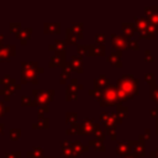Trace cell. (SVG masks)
Segmentation results:
<instances>
[{
	"instance_id": "obj_13",
	"label": "cell",
	"mask_w": 158,
	"mask_h": 158,
	"mask_svg": "<svg viewBox=\"0 0 158 158\" xmlns=\"http://www.w3.org/2000/svg\"><path fill=\"white\" fill-rule=\"evenodd\" d=\"M136 30V26H133V23L131 22H123L122 23V32H123V37H131L133 35Z\"/></svg>"
},
{
	"instance_id": "obj_11",
	"label": "cell",
	"mask_w": 158,
	"mask_h": 158,
	"mask_svg": "<svg viewBox=\"0 0 158 158\" xmlns=\"http://www.w3.org/2000/svg\"><path fill=\"white\" fill-rule=\"evenodd\" d=\"M81 86L80 85H77V80L74 79L73 80V83H72V85H69L68 88H67V100H77V94H75V91L78 90V89H80Z\"/></svg>"
},
{
	"instance_id": "obj_2",
	"label": "cell",
	"mask_w": 158,
	"mask_h": 158,
	"mask_svg": "<svg viewBox=\"0 0 158 158\" xmlns=\"http://www.w3.org/2000/svg\"><path fill=\"white\" fill-rule=\"evenodd\" d=\"M90 95H94L101 106H109V105H116L118 104L121 100H120V96H118V91H117V88L116 86H112V85H109L107 88H105L104 90H90L89 91Z\"/></svg>"
},
{
	"instance_id": "obj_4",
	"label": "cell",
	"mask_w": 158,
	"mask_h": 158,
	"mask_svg": "<svg viewBox=\"0 0 158 158\" xmlns=\"http://www.w3.org/2000/svg\"><path fill=\"white\" fill-rule=\"evenodd\" d=\"M136 30L141 33V37H146V38H152L154 37V26H152L148 21V19L146 17H137L136 19Z\"/></svg>"
},
{
	"instance_id": "obj_31",
	"label": "cell",
	"mask_w": 158,
	"mask_h": 158,
	"mask_svg": "<svg viewBox=\"0 0 158 158\" xmlns=\"http://www.w3.org/2000/svg\"><path fill=\"white\" fill-rule=\"evenodd\" d=\"M95 38H96V42H98L99 44H101L102 42H105L106 36H105V33H98V35L95 36Z\"/></svg>"
},
{
	"instance_id": "obj_12",
	"label": "cell",
	"mask_w": 158,
	"mask_h": 158,
	"mask_svg": "<svg viewBox=\"0 0 158 158\" xmlns=\"http://www.w3.org/2000/svg\"><path fill=\"white\" fill-rule=\"evenodd\" d=\"M65 53H57L56 56L52 57L49 62V67H56V65H65Z\"/></svg>"
},
{
	"instance_id": "obj_5",
	"label": "cell",
	"mask_w": 158,
	"mask_h": 158,
	"mask_svg": "<svg viewBox=\"0 0 158 158\" xmlns=\"http://www.w3.org/2000/svg\"><path fill=\"white\" fill-rule=\"evenodd\" d=\"M53 91L49 90V91H40V90H36L33 91V99H32V105H47L51 100H52V96H53Z\"/></svg>"
},
{
	"instance_id": "obj_19",
	"label": "cell",
	"mask_w": 158,
	"mask_h": 158,
	"mask_svg": "<svg viewBox=\"0 0 158 158\" xmlns=\"http://www.w3.org/2000/svg\"><path fill=\"white\" fill-rule=\"evenodd\" d=\"M72 149H73V156H79V154H81L83 152L88 151V148L84 147V146H81L80 142H78V141L74 142V143H72Z\"/></svg>"
},
{
	"instance_id": "obj_21",
	"label": "cell",
	"mask_w": 158,
	"mask_h": 158,
	"mask_svg": "<svg viewBox=\"0 0 158 158\" xmlns=\"http://www.w3.org/2000/svg\"><path fill=\"white\" fill-rule=\"evenodd\" d=\"M78 52L80 54H86V56H93V46L91 44H86V46H83V44H79L78 46Z\"/></svg>"
},
{
	"instance_id": "obj_14",
	"label": "cell",
	"mask_w": 158,
	"mask_h": 158,
	"mask_svg": "<svg viewBox=\"0 0 158 158\" xmlns=\"http://www.w3.org/2000/svg\"><path fill=\"white\" fill-rule=\"evenodd\" d=\"M107 60L115 67H121V52H112L107 57Z\"/></svg>"
},
{
	"instance_id": "obj_34",
	"label": "cell",
	"mask_w": 158,
	"mask_h": 158,
	"mask_svg": "<svg viewBox=\"0 0 158 158\" xmlns=\"http://www.w3.org/2000/svg\"><path fill=\"white\" fill-rule=\"evenodd\" d=\"M127 114V110L126 107H122V106H118V118H123V116Z\"/></svg>"
},
{
	"instance_id": "obj_18",
	"label": "cell",
	"mask_w": 158,
	"mask_h": 158,
	"mask_svg": "<svg viewBox=\"0 0 158 158\" xmlns=\"http://www.w3.org/2000/svg\"><path fill=\"white\" fill-rule=\"evenodd\" d=\"M59 27H60V25L59 23H44L43 25V31L44 32H47V33H58L59 32Z\"/></svg>"
},
{
	"instance_id": "obj_36",
	"label": "cell",
	"mask_w": 158,
	"mask_h": 158,
	"mask_svg": "<svg viewBox=\"0 0 158 158\" xmlns=\"http://www.w3.org/2000/svg\"><path fill=\"white\" fill-rule=\"evenodd\" d=\"M128 48H135L137 51L138 49V43L136 41H128Z\"/></svg>"
},
{
	"instance_id": "obj_42",
	"label": "cell",
	"mask_w": 158,
	"mask_h": 158,
	"mask_svg": "<svg viewBox=\"0 0 158 158\" xmlns=\"http://www.w3.org/2000/svg\"><path fill=\"white\" fill-rule=\"evenodd\" d=\"M157 133H158V118H157Z\"/></svg>"
},
{
	"instance_id": "obj_35",
	"label": "cell",
	"mask_w": 158,
	"mask_h": 158,
	"mask_svg": "<svg viewBox=\"0 0 158 158\" xmlns=\"http://www.w3.org/2000/svg\"><path fill=\"white\" fill-rule=\"evenodd\" d=\"M21 157V153L20 152H16V153H6L5 154V158H20Z\"/></svg>"
},
{
	"instance_id": "obj_37",
	"label": "cell",
	"mask_w": 158,
	"mask_h": 158,
	"mask_svg": "<svg viewBox=\"0 0 158 158\" xmlns=\"http://www.w3.org/2000/svg\"><path fill=\"white\" fill-rule=\"evenodd\" d=\"M5 111H9V107H5V106H4V104L0 101V116H1Z\"/></svg>"
},
{
	"instance_id": "obj_8",
	"label": "cell",
	"mask_w": 158,
	"mask_h": 158,
	"mask_svg": "<svg viewBox=\"0 0 158 158\" xmlns=\"http://www.w3.org/2000/svg\"><path fill=\"white\" fill-rule=\"evenodd\" d=\"M146 15L152 26H158V6L146 7Z\"/></svg>"
},
{
	"instance_id": "obj_33",
	"label": "cell",
	"mask_w": 158,
	"mask_h": 158,
	"mask_svg": "<svg viewBox=\"0 0 158 158\" xmlns=\"http://www.w3.org/2000/svg\"><path fill=\"white\" fill-rule=\"evenodd\" d=\"M146 79H147V81L151 84V86L154 85V74H153V73H148V74H146Z\"/></svg>"
},
{
	"instance_id": "obj_30",
	"label": "cell",
	"mask_w": 158,
	"mask_h": 158,
	"mask_svg": "<svg viewBox=\"0 0 158 158\" xmlns=\"http://www.w3.org/2000/svg\"><path fill=\"white\" fill-rule=\"evenodd\" d=\"M69 64L68 63H65V65L63 67V72H62V75H60V78L63 79V80H65V79H68L69 78ZM62 80V81H63Z\"/></svg>"
},
{
	"instance_id": "obj_17",
	"label": "cell",
	"mask_w": 158,
	"mask_h": 158,
	"mask_svg": "<svg viewBox=\"0 0 158 158\" xmlns=\"http://www.w3.org/2000/svg\"><path fill=\"white\" fill-rule=\"evenodd\" d=\"M128 144H130V142H121L118 144V147H117V154L123 156V157L127 156V153L131 149V146H128Z\"/></svg>"
},
{
	"instance_id": "obj_27",
	"label": "cell",
	"mask_w": 158,
	"mask_h": 158,
	"mask_svg": "<svg viewBox=\"0 0 158 158\" xmlns=\"http://www.w3.org/2000/svg\"><path fill=\"white\" fill-rule=\"evenodd\" d=\"M151 96H152V100H154L158 104V86L156 85L151 86Z\"/></svg>"
},
{
	"instance_id": "obj_23",
	"label": "cell",
	"mask_w": 158,
	"mask_h": 158,
	"mask_svg": "<svg viewBox=\"0 0 158 158\" xmlns=\"http://www.w3.org/2000/svg\"><path fill=\"white\" fill-rule=\"evenodd\" d=\"M105 54V47L102 44L93 46V56H104Z\"/></svg>"
},
{
	"instance_id": "obj_9",
	"label": "cell",
	"mask_w": 158,
	"mask_h": 158,
	"mask_svg": "<svg viewBox=\"0 0 158 158\" xmlns=\"http://www.w3.org/2000/svg\"><path fill=\"white\" fill-rule=\"evenodd\" d=\"M68 64L72 70H75L78 73L83 72V59L80 56H73L70 59V63H68Z\"/></svg>"
},
{
	"instance_id": "obj_15",
	"label": "cell",
	"mask_w": 158,
	"mask_h": 158,
	"mask_svg": "<svg viewBox=\"0 0 158 158\" xmlns=\"http://www.w3.org/2000/svg\"><path fill=\"white\" fill-rule=\"evenodd\" d=\"M109 86V80L106 79L105 75H100L96 80H95V89L96 90H104L105 88Z\"/></svg>"
},
{
	"instance_id": "obj_22",
	"label": "cell",
	"mask_w": 158,
	"mask_h": 158,
	"mask_svg": "<svg viewBox=\"0 0 158 158\" xmlns=\"http://www.w3.org/2000/svg\"><path fill=\"white\" fill-rule=\"evenodd\" d=\"M65 33H67V43L68 44H74L77 42V36L73 32V30L72 28H67V32Z\"/></svg>"
},
{
	"instance_id": "obj_3",
	"label": "cell",
	"mask_w": 158,
	"mask_h": 158,
	"mask_svg": "<svg viewBox=\"0 0 158 158\" xmlns=\"http://www.w3.org/2000/svg\"><path fill=\"white\" fill-rule=\"evenodd\" d=\"M35 67H37L36 62L22 63V70H21V80H22V83H27V81L37 83V73H41L42 68L35 69Z\"/></svg>"
},
{
	"instance_id": "obj_25",
	"label": "cell",
	"mask_w": 158,
	"mask_h": 158,
	"mask_svg": "<svg viewBox=\"0 0 158 158\" xmlns=\"http://www.w3.org/2000/svg\"><path fill=\"white\" fill-rule=\"evenodd\" d=\"M90 146H94L96 149L99 151H105V146H104V141L96 139V141H90Z\"/></svg>"
},
{
	"instance_id": "obj_32",
	"label": "cell",
	"mask_w": 158,
	"mask_h": 158,
	"mask_svg": "<svg viewBox=\"0 0 158 158\" xmlns=\"http://www.w3.org/2000/svg\"><path fill=\"white\" fill-rule=\"evenodd\" d=\"M77 120V114H73V112H68L67 114V122H73Z\"/></svg>"
},
{
	"instance_id": "obj_20",
	"label": "cell",
	"mask_w": 158,
	"mask_h": 158,
	"mask_svg": "<svg viewBox=\"0 0 158 158\" xmlns=\"http://www.w3.org/2000/svg\"><path fill=\"white\" fill-rule=\"evenodd\" d=\"M49 49H52V51H57V52H59V53H65V44H64V42H62V41H56L54 42V44H49Z\"/></svg>"
},
{
	"instance_id": "obj_40",
	"label": "cell",
	"mask_w": 158,
	"mask_h": 158,
	"mask_svg": "<svg viewBox=\"0 0 158 158\" xmlns=\"http://www.w3.org/2000/svg\"><path fill=\"white\" fill-rule=\"evenodd\" d=\"M2 128H4V125L0 123V133H2Z\"/></svg>"
},
{
	"instance_id": "obj_28",
	"label": "cell",
	"mask_w": 158,
	"mask_h": 158,
	"mask_svg": "<svg viewBox=\"0 0 158 158\" xmlns=\"http://www.w3.org/2000/svg\"><path fill=\"white\" fill-rule=\"evenodd\" d=\"M9 135H10V138H11L12 141H17V139L20 138L21 132H20V130H10Z\"/></svg>"
},
{
	"instance_id": "obj_39",
	"label": "cell",
	"mask_w": 158,
	"mask_h": 158,
	"mask_svg": "<svg viewBox=\"0 0 158 158\" xmlns=\"http://www.w3.org/2000/svg\"><path fill=\"white\" fill-rule=\"evenodd\" d=\"M123 158H138V157H136L135 154H127V156H125Z\"/></svg>"
},
{
	"instance_id": "obj_41",
	"label": "cell",
	"mask_w": 158,
	"mask_h": 158,
	"mask_svg": "<svg viewBox=\"0 0 158 158\" xmlns=\"http://www.w3.org/2000/svg\"><path fill=\"white\" fill-rule=\"evenodd\" d=\"M1 43H2V36H1V35H0V47H1V46H2V44H1Z\"/></svg>"
},
{
	"instance_id": "obj_24",
	"label": "cell",
	"mask_w": 158,
	"mask_h": 158,
	"mask_svg": "<svg viewBox=\"0 0 158 158\" xmlns=\"http://www.w3.org/2000/svg\"><path fill=\"white\" fill-rule=\"evenodd\" d=\"M33 128H48V118H40L37 123H33Z\"/></svg>"
},
{
	"instance_id": "obj_6",
	"label": "cell",
	"mask_w": 158,
	"mask_h": 158,
	"mask_svg": "<svg viewBox=\"0 0 158 158\" xmlns=\"http://www.w3.org/2000/svg\"><path fill=\"white\" fill-rule=\"evenodd\" d=\"M111 43L115 49H118L120 52L123 49H128V40H126L123 36L118 35H111Z\"/></svg>"
},
{
	"instance_id": "obj_38",
	"label": "cell",
	"mask_w": 158,
	"mask_h": 158,
	"mask_svg": "<svg viewBox=\"0 0 158 158\" xmlns=\"http://www.w3.org/2000/svg\"><path fill=\"white\" fill-rule=\"evenodd\" d=\"M146 59H147L148 62H153V60H154V57H151L149 51H147V52H146Z\"/></svg>"
},
{
	"instance_id": "obj_1",
	"label": "cell",
	"mask_w": 158,
	"mask_h": 158,
	"mask_svg": "<svg viewBox=\"0 0 158 158\" xmlns=\"http://www.w3.org/2000/svg\"><path fill=\"white\" fill-rule=\"evenodd\" d=\"M137 78H135L131 74H126L123 75L118 83H117V91H118V96L121 101L125 100H130L132 99L135 95L138 94V89H137Z\"/></svg>"
},
{
	"instance_id": "obj_10",
	"label": "cell",
	"mask_w": 158,
	"mask_h": 158,
	"mask_svg": "<svg viewBox=\"0 0 158 158\" xmlns=\"http://www.w3.org/2000/svg\"><path fill=\"white\" fill-rule=\"evenodd\" d=\"M131 144V151L133 152V154L136 157H142L144 154V144L142 141L138 142H130Z\"/></svg>"
},
{
	"instance_id": "obj_16",
	"label": "cell",
	"mask_w": 158,
	"mask_h": 158,
	"mask_svg": "<svg viewBox=\"0 0 158 158\" xmlns=\"http://www.w3.org/2000/svg\"><path fill=\"white\" fill-rule=\"evenodd\" d=\"M31 32H32V28H25V30L21 28L19 32H16V36L21 40V43H26L28 37H30V35H31Z\"/></svg>"
},
{
	"instance_id": "obj_43",
	"label": "cell",
	"mask_w": 158,
	"mask_h": 158,
	"mask_svg": "<svg viewBox=\"0 0 158 158\" xmlns=\"http://www.w3.org/2000/svg\"><path fill=\"white\" fill-rule=\"evenodd\" d=\"M157 31H158V30H157Z\"/></svg>"
},
{
	"instance_id": "obj_7",
	"label": "cell",
	"mask_w": 158,
	"mask_h": 158,
	"mask_svg": "<svg viewBox=\"0 0 158 158\" xmlns=\"http://www.w3.org/2000/svg\"><path fill=\"white\" fill-rule=\"evenodd\" d=\"M16 53V46L15 44H5L0 47V62L1 60H9L11 57H14Z\"/></svg>"
},
{
	"instance_id": "obj_26",
	"label": "cell",
	"mask_w": 158,
	"mask_h": 158,
	"mask_svg": "<svg viewBox=\"0 0 158 158\" xmlns=\"http://www.w3.org/2000/svg\"><path fill=\"white\" fill-rule=\"evenodd\" d=\"M81 28H83V23H73V32L77 33L78 38H81Z\"/></svg>"
},
{
	"instance_id": "obj_29",
	"label": "cell",
	"mask_w": 158,
	"mask_h": 158,
	"mask_svg": "<svg viewBox=\"0 0 158 158\" xmlns=\"http://www.w3.org/2000/svg\"><path fill=\"white\" fill-rule=\"evenodd\" d=\"M42 153H43L42 148H41V147H36V148H33V153H32V152H28L27 156H28V157H33V158H38L37 154L42 156Z\"/></svg>"
}]
</instances>
